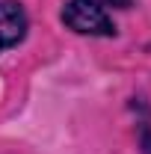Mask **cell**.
<instances>
[{"instance_id":"obj_1","label":"cell","mask_w":151,"mask_h":154,"mask_svg":"<svg viewBox=\"0 0 151 154\" xmlns=\"http://www.w3.org/2000/svg\"><path fill=\"white\" fill-rule=\"evenodd\" d=\"M59 21L77 33V36H95V38H113L119 33L113 15L98 0H68L59 12Z\"/></svg>"},{"instance_id":"obj_2","label":"cell","mask_w":151,"mask_h":154,"mask_svg":"<svg viewBox=\"0 0 151 154\" xmlns=\"http://www.w3.org/2000/svg\"><path fill=\"white\" fill-rule=\"evenodd\" d=\"M27 30H30L27 9L18 0H0V54L21 45Z\"/></svg>"},{"instance_id":"obj_3","label":"cell","mask_w":151,"mask_h":154,"mask_svg":"<svg viewBox=\"0 0 151 154\" xmlns=\"http://www.w3.org/2000/svg\"><path fill=\"white\" fill-rule=\"evenodd\" d=\"M142 119L136 122V136H139V148H142V154H151V110L142 104Z\"/></svg>"},{"instance_id":"obj_4","label":"cell","mask_w":151,"mask_h":154,"mask_svg":"<svg viewBox=\"0 0 151 154\" xmlns=\"http://www.w3.org/2000/svg\"><path fill=\"white\" fill-rule=\"evenodd\" d=\"M98 3H101L107 12H113V9H131L136 0H98Z\"/></svg>"}]
</instances>
